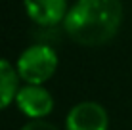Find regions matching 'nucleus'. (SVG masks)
Instances as JSON below:
<instances>
[{
  "label": "nucleus",
  "instance_id": "obj_1",
  "mask_svg": "<svg viewBox=\"0 0 132 130\" xmlns=\"http://www.w3.org/2000/svg\"><path fill=\"white\" fill-rule=\"evenodd\" d=\"M122 23L121 0H79L63 19V29L80 46H103L117 37Z\"/></svg>",
  "mask_w": 132,
  "mask_h": 130
},
{
  "label": "nucleus",
  "instance_id": "obj_2",
  "mask_svg": "<svg viewBox=\"0 0 132 130\" xmlns=\"http://www.w3.org/2000/svg\"><path fill=\"white\" fill-rule=\"evenodd\" d=\"M15 69L25 84H44L57 69V54L44 44L29 46L17 57Z\"/></svg>",
  "mask_w": 132,
  "mask_h": 130
},
{
  "label": "nucleus",
  "instance_id": "obj_3",
  "mask_svg": "<svg viewBox=\"0 0 132 130\" xmlns=\"http://www.w3.org/2000/svg\"><path fill=\"white\" fill-rule=\"evenodd\" d=\"M15 105L31 120L44 119L54 109V98L42 84H25L15 96Z\"/></svg>",
  "mask_w": 132,
  "mask_h": 130
},
{
  "label": "nucleus",
  "instance_id": "obj_4",
  "mask_svg": "<svg viewBox=\"0 0 132 130\" xmlns=\"http://www.w3.org/2000/svg\"><path fill=\"white\" fill-rule=\"evenodd\" d=\"M109 115L105 107L96 101H80L69 111L65 130H107Z\"/></svg>",
  "mask_w": 132,
  "mask_h": 130
},
{
  "label": "nucleus",
  "instance_id": "obj_5",
  "mask_svg": "<svg viewBox=\"0 0 132 130\" xmlns=\"http://www.w3.org/2000/svg\"><path fill=\"white\" fill-rule=\"evenodd\" d=\"M25 12L36 25L54 27L63 23L67 12V0H23Z\"/></svg>",
  "mask_w": 132,
  "mask_h": 130
},
{
  "label": "nucleus",
  "instance_id": "obj_6",
  "mask_svg": "<svg viewBox=\"0 0 132 130\" xmlns=\"http://www.w3.org/2000/svg\"><path fill=\"white\" fill-rule=\"evenodd\" d=\"M19 73L15 65H12L8 59L0 57V111L6 109L12 101H15V96L19 92Z\"/></svg>",
  "mask_w": 132,
  "mask_h": 130
},
{
  "label": "nucleus",
  "instance_id": "obj_7",
  "mask_svg": "<svg viewBox=\"0 0 132 130\" xmlns=\"http://www.w3.org/2000/svg\"><path fill=\"white\" fill-rule=\"evenodd\" d=\"M21 130H57V126H54L52 123H48V120H44V119H38V120L27 123Z\"/></svg>",
  "mask_w": 132,
  "mask_h": 130
}]
</instances>
